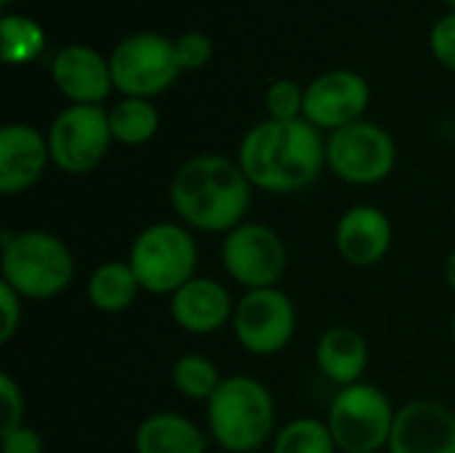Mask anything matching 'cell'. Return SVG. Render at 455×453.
<instances>
[{"mask_svg":"<svg viewBox=\"0 0 455 453\" xmlns=\"http://www.w3.org/2000/svg\"><path fill=\"white\" fill-rule=\"evenodd\" d=\"M51 80L69 104H91L101 107L104 99L115 91L109 56L101 51L72 43L56 51L51 61Z\"/></svg>","mask_w":455,"mask_h":453,"instance_id":"cell-13","label":"cell"},{"mask_svg":"<svg viewBox=\"0 0 455 453\" xmlns=\"http://www.w3.org/2000/svg\"><path fill=\"white\" fill-rule=\"evenodd\" d=\"M45 51V29L29 16L5 13L0 21V56L8 67L29 64Z\"/></svg>","mask_w":455,"mask_h":453,"instance_id":"cell-22","label":"cell"},{"mask_svg":"<svg viewBox=\"0 0 455 453\" xmlns=\"http://www.w3.org/2000/svg\"><path fill=\"white\" fill-rule=\"evenodd\" d=\"M45 443L37 430L21 425L19 430L0 435V453H43Z\"/></svg>","mask_w":455,"mask_h":453,"instance_id":"cell-30","label":"cell"},{"mask_svg":"<svg viewBox=\"0 0 455 453\" xmlns=\"http://www.w3.org/2000/svg\"><path fill=\"white\" fill-rule=\"evenodd\" d=\"M205 406L208 435L221 451H259L275 430V398L253 376H227Z\"/></svg>","mask_w":455,"mask_h":453,"instance_id":"cell-3","label":"cell"},{"mask_svg":"<svg viewBox=\"0 0 455 453\" xmlns=\"http://www.w3.org/2000/svg\"><path fill=\"white\" fill-rule=\"evenodd\" d=\"M315 360L323 376L339 384V390L363 382V374L368 368V342L360 331L349 326H333L320 336Z\"/></svg>","mask_w":455,"mask_h":453,"instance_id":"cell-18","label":"cell"},{"mask_svg":"<svg viewBox=\"0 0 455 453\" xmlns=\"http://www.w3.org/2000/svg\"><path fill=\"white\" fill-rule=\"evenodd\" d=\"M24 425V395L11 374H0V435Z\"/></svg>","mask_w":455,"mask_h":453,"instance_id":"cell-27","label":"cell"},{"mask_svg":"<svg viewBox=\"0 0 455 453\" xmlns=\"http://www.w3.org/2000/svg\"><path fill=\"white\" fill-rule=\"evenodd\" d=\"M0 272L21 299L48 302L69 288L75 278L72 251L61 238L45 230L3 232Z\"/></svg>","mask_w":455,"mask_h":453,"instance_id":"cell-4","label":"cell"},{"mask_svg":"<svg viewBox=\"0 0 455 453\" xmlns=\"http://www.w3.org/2000/svg\"><path fill=\"white\" fill-rule=\"evenodd\" d=\"M128 264L141 291L155 296H173L197 270V243L189 227L176 222H157L141 230L131 246Z\"/></svg>","mask_w":455,"mask_h":453,"instance_id":"cell-5","label":"cell"},{"mask_svg":"<svg viewBox=\"0 0 455 453\" xmlns=\"http://www.w3.org/2000/svg\"><path fill=\"white\" fill-rule=\"evenodd\" d=\"M21 326V296L0 280V344H8Z\"/></svg>","mask_w":455,"mask_h":453,"instance_id":"cell-29","label":"cell"},{"mask_svg":"<svg viewBox=\"0 0 455 453\" xmlns=\"http://www.w3.org/2000/svg\"><path fill=\"white\" fill-rule=\"evenodd\" d=\"M221 262L227 275L248 291L275 288L288 267V248L269 224L243 222L224 235Z\"/></svg>","mask_w":455,"mask_h":453,"instance_id":"cell-10","label":"cell"},{"mask_svg":"<svg viewBox=\"0 0 455 453\" xmlns=\"http://www.w3.org/2000/svg\"><path fill=\"white\" fill-rule=\"evenodd\" d=\"M397 411L389 395L368 382L341 387L328 409L331 435L344 453H379L389 446Z\"/></svg>","mask_w":455,"mask_h":453,"instance_id":"cell-6","label":"cell"},{"mask_svg":"<svg viewBox=\"0 0 455 453\" xmlns=\"http://www.w3.org/2000/svg\"><path fill=\"white\" fill-rule=\"evenodd\" d=\"M3 5H11V3H16V0H0Z\"/></svg>","mask_w":455,"mask_h":453,"instance_id":"cell-34","label":"cell"},{"mask_svg":"<svg viewBox=\"0 0 455 453\" xmlns=\"http://www.w3.org/2000/svg\"><path fill=\"white\" fill-rule=\"evenodd\" d=\"M109 69L115 91L131 99H152L168 91L184 72L176 43L152 29L125 35L109 53Z\"/></svg>","mask_w":455,"mask_h":453,"instance_id":"cell-7","label":"cell"},{"mask_svg":"<svg viewBox=\"0 0 455 453\" xmlns=\"http://www.w3.org/2000/svg\"><path fill=\"white\" fill-rule=\"evenodd\" d=\"M173 43L181 69H203L213 59V40L200 29L181 32Z\"/></svg>","mask_w":455,"mask_h":453,"instance_id":"cell-26","label":"cell"},{"mask_svg":"<svg viewBox=\"0 0 455 453\" xmlns=\"http://www.w3.org/2000/svg\"><path fill=\"white\" fill-rule=\"evenodd\" d=\"M339 446L331 435L328 422L301 417L283 425L275 435L272 453H336Z\"/></svg>","mask_w":455,"mask_h":453,"instance_id":"cell-24","label":"cell"},{"mask_svg":"<svg viewBox=\"0 0 455 453\" xmlns=\"http://www.w3.org/2000/svg\"><path fill=\"white\" fill-rule=\"evenodd\" d=\"M45 136H48L51 163L69 176L91 174L107 158L115 142L109 128V109L91 107V104L64 107L53 117Z\"/></svg>","mask_w":455,"mask_h":453,"instance_id":"cell-9","label":"cell"},{"mask_svg":"<svg viewBox=\"0 0 455 453\" xmlns=\"http://www.w3.org/2000/svg\"><path fill=\"white\" fill-rule=\"evenodd\" d=\"M235 307L237 304L232 302L227 286L213 278L195 275L171 296V318L181 331L197 336L221 331L227 323H232Z\"/></svg>","mask_w":455,"mask_h":453,"instance_id":"cell-17","label":"cell"},{"mask_svg":"<svg viewBox=\"0 0 455 453\" xmlns=\"http://www.w3.org/2000/svg\"><path fill=\"white\" fill-rule=\"evenodd\" d=\"M208 435L187 417L160 411L136 430V453H205Z\"/></svg>","mask_w":455,"mask_h":453,"instance_id":"cell-19","label":"cell"},{"mask_svg":"<svg viewBox=\"0 0 455 453\" xmlns=\"http://www.w3.org/2000/svg\"><path fill=\"white\" fill-rule=\"evenodd\" d=\"M325 163L347 184L371 187L384 179L397 166V144L387 128L371 120H357L347 128L328 133Z\"/></svg>","mask_w":455,"mask_h":453,"instance_id":"cell-8","label":"cell"},{"mask_svg":"<svg viewBox=\"0 0 455 453\" xmlns=\"http://www.w3.org/2000/svg\"><path fill=\"white\" fill-rule=\"evenodd\" d=\"M429 51L443 67L455 72V11L435 21L429 32Z\"/></svg>","mask_w":455,"mask_h":453,"instance_id":"cell-28","label":"cell"},{"mask_svg":"<svg viewBox=\"0 0 455 453\" xmlns=\"http://www.w3.org/2000/svg\"><path fill=\"white\" fill-rule=\"evenodd\" d=\"M139 294L141 286L128 262H104L88 278V299L99 312L107 315L125 312Z\"/></svg>","mask_w":455,"mask_h":453,"instance_id":"cell-20","label":"cell"},{"mask_svg":"<svg viewBox=\"0 0 455 453\" xmlns=\"http://www.w3.org/2000/svg\"><path fill=\"white\" fill-rule=\"evenodd\" d=\"M445 280H448L451 291L455 294V251L448 256V262H445Z\"/></svg>","mask_w":455,"mask_h":453,"instance_id":"cell-31","label":"cell"},{"mask_svg":"<svg viewBox=\"0 0 455 453\" xmlns=\"http://www.w3.org/2000/svg\"><path fill=\"white\" fill-rule=\"evenodd\" d=\"M232 328L245 352L269 358L291 344L296 334V307L277 286L256 288L237 302Z\"/></svg>","mask_w":455,"mask_h":453,"instance_id":"cell-11","label":"cell"},{"mask_svg":"<svg viewBox=\"0 0 455 453\" xmlns=\"http://www.w3.org/2000/svg\"><path fill=\"white\" fill-rule=\"evenodd\" d=\"M109 128L112 139L125 147H141L155 139L160 131V112L152 99H131L123 96L109 109Z\"/></svg>","mask_w":455,"mask_h":453,"instance_id":"cell-21","label":"cell"},{"mask_svg":"<svg viewBox=\"0 0 455 453\" xmlns=\"http://www.w3.org/2000/svg\"><path fill=\"white\" fill-rule=\"evenodd\" d=\"M451 331H453V339H455V312H453V323H451Z\"/></svg>","mask_w":455,"mask_h":453,"instance_id":"cell-33","label":"cell"},{"mask_svg":"<svg viewBox=\"0 0 455 453\" xmlns=\"http://www.w3.org/2000/svg\"><path fill=\"white\" fill-rule=\"evenodd\" d=\"M371 85L357 69H328L304 85V120L317 131H339L365 120Z\"/></svg>","mask_w":455,"mask_h":453,"instance_id":"cell-12","label":"cell"},{"mask_svg":"<svg viewBox=\"0 0 455 453\" xmlns=\"http://www.w3.org/2000/svg\"><path fill=\"white\" fill-rule=\"evenodd\" d=\"M253 184L227 155H195L179 166L168 195L184 227L227 235L245 222Z\"/></svg>","mask_w":455,"mask_h":453,"instance_id":"cell-2","label":"cell"},{"mask_svg":"<svg viewBox=\"0 0 455 453\" xmlns=\"http://www.w3.org/2000/svg\"><path fill=\"white\" fill-rule=\"evenodd\" d=\"M171 382H173L179 395H184L189 400H205L208 403L224 379H221V374H219V368H216V363L211 358L189 352V355H181L173 363Z\"/></svg>","mask_w":455,"mask_h":453,"instance_id":"cell-23","label":"cell"},{"mask_svg":"<svg viewBox=\"0 0 455 453\" xmlns=\"http://www.w3.org/2000/svg\"><path fill=\"white\" fill-rule=\"evenodd\" d=\"M445 3H448V8H451V11H455V0H445Z\"/></svg>","mask_w":455,"mask_h":453,"instance_id":"cell-32","label":"cell"},{"mask_svg":"<svg viewBox=\"0 0 455 453\" xmlns=\"http://www.w3.org/2000/svg\"><path fill=\"white\" fill-rule=\"evenodd\" d=\"M389 453H455V414L437 400H411L397 409Z\"/></svg>","mask_w":455,"mask_h":453,"instance_id":"cell-14","label":"cell"},{"mask_svg":"<svg viewBox=\"0 0 455 453\" xmlns=\"http://www.w3.org/2000/svg\"><path fill=\"white\" fill-rule=\"evenodd\" d=\"M256 190L291 195L312 187L325 163V139L312 123L301 120H261L240 142L235 158Z\"/></svg>","mask_w":455,"mask_h":453,"instance_id":"cell-1","label":"cell"},{"mask_svg":"<svg viewBox=\"0 0 455 453\" xmlns=\"http://www.w3.org/2000/svg\"><path fill=\"white\" fill-rule=\"evenodd\" d=\"M51 163L48 136L29 123L0 128V192L19 195L35 187Z\"/></svg>","mask_w":455,"mask_h":453,"instance_id":"cell-16","label":"cell"},{"mask_svg":"<svg viewBox=\"0 0 455 453\" xmlns=\"http://www.w3.org/2000/svg\"><path fill=\"white\" fill-rule=\"evenodd\" d=\"M395 240L392 222L379 206H352L336 224V251L344 264L368 270L387 259Z\"/></svg>","mask_w":455,"mask_h":453,"instance_id":"cell-15","label":"cell"},{"mask_svg":"<svg viewBox=\"0 0 455 453\" xmlns=\"http://www.w3.org/2000/svg\"><path fill=\"white\" fill-rule=\"evenodd\" d=\"M264 104H267L269 120H301L304 117V88L288 77L272 80L264 93Z\"/></svg>","mask_w":455,"mask_h":453,"instance_id":"cell-25","label":"cell"}]
</instances>
